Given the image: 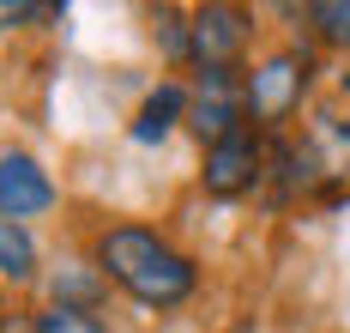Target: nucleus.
Returning a JSON list of instances; mask_svg holds the SVG:
<instances>
[{
  "mask_svg": "<svg viewBox=\"0 0 350 333\" xmlns=\"http://www.w3.org/2000/svg\"><path fill=\"white\" fill-rule=\"evenodd\" d=\"M31 333H109L91 309H72V303H55V309H42L36 315V328Z\"/></svg>",
  "mask_w": 350,
  "mask_h": 333,
  "instance_id": "9",
  "label": "nucleus"
},
{
  "mask_svg": "<svg viewBox=\"0 0 350 333\" xmlns=\"http://www.w3.org/2000/svg\"><path fill=\"white\" fill-rule=\"evenodd\" d=\"M308 18H314L320 42H338V49H350V0H320V6H308Z\"/></svg>",
  "mask_w": 350,
  "mask_h": 333,
  "instance_id": "10",
  "label": "nucleus"
},
{
  "mask_svg": "<svg viewBox=\"0 0 350 333\" xmlns=\"http://www.w3.org/2000/svg\"><path fill=\"white\" fill-rule=\"evenodd\" d=\"M230 333H254V321H242V328H230Z\"/></svg>",
  "mask_w": 350,
  "mask_h": 333,
  "instance_id": "11",
  "label": "nucleus"
},
{
  "mask_svg": "<svg viewBox=\"0 0 350 333\" xmlns=\"http://www.w3.org/2000/svg\"><path fill=\"white\" fill-rule=\"evenodd\" d=\"M55 206V182H49V170L36 164L31 151H6L0 158V219L25 224L36 212H49Z\"/></svg>",
  "mask_w": 350,
  "mask_h": 333,
  "instance_id": "5",
  "label": "nucleus"
},
{
  "mask_svg": "<svg viewBox=\"0 0 350 333\" xmlns=\"http://www.w3.org/2000/svg\"><path fill=\"white\" fill-rule=\"evenodd\" d=\"M242 115H247V79H236V73H200V97L187 103V121H193L200 140H211V146L236 140V134H242Z\"/></svg>",
  "mask_w": 350,
  "mask_h": 333,
  "instance_id": "4",
  "label": "nucleus"
},
{
  "mask_svg": "<svg viewBox=\"0 0 350 333\" xmlns=\"http://www.w3.org/2000/svg\"><path fill=\"white\" fill-rule=\"evenodd\" d=\"M31 267H36L31 230L12 224V219H0V273H6V279H31Z\"/></svg>",
  "mask_w": 350,
  "mask_h": 333,
  "instance_id": "8",
  "label": "nucleus"
},
{
  "mask_svg": "<svg viewBox=\"0 0 350 333\" xmlns=\"http://www.w3.org/2000/svg\"><path fill=\"white\" fill-rule=\"evenodd\" d=\"M181 110H187V91H181V85H157V91L145 97L139 121H133V140H145V146H151V140H163Z\"/></svg>",
  "mask_w": 350,
  "mask_h": 333,
  "instance_id": "7",
  "label": "nucleus"
},
{
  "mask_svg": "<svg viewBox=\"0 0 350 333\" xmlns=\"http://www.w3.org/2000/svg\"><path fill=\"white\" fill-rule=\"evenodd\" d=\"M308 73H314V61H308L302 49L266 55V61L247 73V115H254V121H290V115L302 110Z\"/></svg>",
  "mask_w": 350,
  "mask_h": 333,
  "instance_id": "2",
  "label": "nucleus"
},
{
  "mask_svg": "<svg viewBox=\"0 0 350 333\" xmlns=\"http://www.w3.org/2000/svg\"><path fill=\"white\" fill-rule=\"evenodd\" d=\"M97 267L145 309H175L193 297V260L145 224H115L97 236Z\"/></svg>",
  "mask_w": 350,
  "mask_h": 333,
  "instance_id": "1",
  "label": "nucleus"
},
{
  "mask_svg": "<svg viewBox=\"0 0 350 333\" xmlns=\"http://www.w3.org/2000/svg\"><path fill=\"white\" fill-rule=\"evenodd\" d=\"M187 49H193L200 73H236L247 49V18L236 6H200L187 25Z\"/></svg>",
  "mask_w": 350,
  "mask_h": 333,
  "instance_id": "3",
  "label": "nucleus"
},
{
  "mask_svg": "<svg viewBox=\"0 0 350 333\" xmlns=\"http://www.w3.org/2000/svg\"><path fill=\"white\" fill-rule=\"evenodd\" d=\"M260 164H266L260 140L254 134H236V140H224V146L206 151V188L217 200H236V194H247V188L260 182Z\"/></svg>",
  "mask_w": 350,
  "mask_h": 333,
  "instance_id": "6",
  "label": "nucleus"
}]
</instances>
